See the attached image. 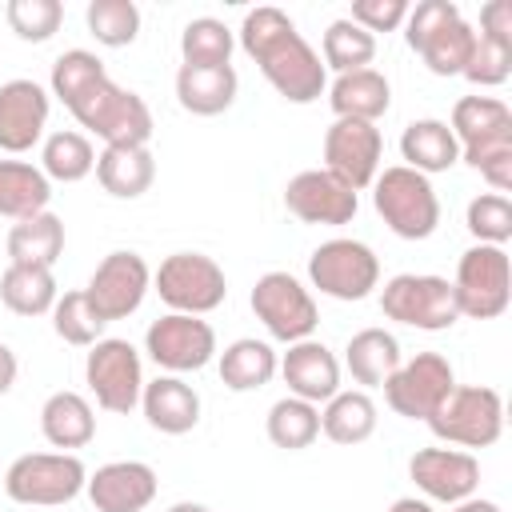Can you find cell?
Listing matches in <instances>:
<instances>
[{"mask_svg": "<svg viewBox=\"0 0 512 512\" xmlns=\"http://www.w3.org/2000/svg\"><path fill=\"white\" fill-rule=\"evenodd\" d=\"M240 48L256 60V68L264 72V80L288 100V104H312L328 92V68L320 60V52L296 32L292 16L260 4L244 16L240 32H236Z\"/></svg>", "mask_w": 512, "mask_h": 512, "instance_id": "obj_1", "label": "cell"}, {"mask_svg": "<svg viewBox=\"0 0 512 512\" xmlns=\"http://www.w3.org/2000/svg\"><path fill=\"white\" fill-rule=\"evenodd\" d=\"M460 160L472 164L500 196L512 188V112L496 96H460L448 120Z\"/></svg>", "mask_w": 512, "mask_h": 512, "instance_id": "obj_2", "label": "cell"}, {"mask_svg": "<svg viewBox=\"0 0 512 512\" xmlns=\"http://www.w3.org/2000/svg\"><path fill=\"white\" fill-rule=\"evenodd\" d=\"M68 112L76 116L80 128L100 136L104 148H120V144L148 148V140H152V108L144 104V96L112 84L108 76L100 84H92Z\"/></svg>", "mask_w": 512, "mask_h": 512, "instance_id": "obj_3", "label": "cell"}, {"mask_svg": "<svg viewBox=\"0 0 512 512\" xmlns=\"http://www.w3.org/2000/svg\"><path fill=\"white\" fill-rule=\"evenodd\" d=\"M424 424L448 448H492L504 432V400L488 384H456Z\"/></svg>", "mask_w": 512, "mask_h": 512, "instance_id": "obj_4", "label": "cell"}, {"mask_svg": "<svg viewBox=\"0 0 512 512\" xmlns=\"http://www.w3.org/2000/svg\"><path fill=\"white\" fill-rule=\"evenodd\" d=\"M372 204L400 240H428L440 228V196L428 176L392 164L372 180Z\"/></svg>", "mask_w": 512, "mask_h": 512, "instance_id": "obj_5", "label": "cell"}, {"mask_svg": "<svg viewBox=\"0 0 512 512\" xmlns=\"http://www.w3.org/2000/svg\"><path fill=\"white\" fill-rule=\"evenodd\" d=\"M88 484V468L76 452H28L16 456L4 472V492L28 508L72 504Z\"/></svg>", "mask_w": 512, "mask_h": 512, "instance_id": "obj_6", "label": "cell"}, {"mask_svg": "<svg viewBox=\"0 0 512 512\" xmlns=\"http://www.w3.org/2000/svg\"><path fill=\"white\" fill-rule=\"evenodd\" d=\"M152 288L156 296L168 304V312H184V316H208L224 304L228 296V276L224 268L204 256V252H172L160 260V268L152 272Z\"/></svg>", "mask_w": 512, "mask_h": 512, "instance_id": "obj_7", "label": "cell"}, {"mask_svg": "<svg viewBox=\"0 0 512 512\" xmlns=\"http://www.w3.org/2000/svg\"><path fill=\"white\" fill-rule=\"evenodd\" d=\"M456 312L468 320H496L504 316L512 300V260L496 244H472L456 260V280H452Z\"/></svg>", "mask_w": 512, "mask_h": 512, "instance_id": "obj_8", "label": "cell"}, {"mask_svg": "<svg viewBox=\"0 0 512 512\" xmlns=\"http://www.w3.org/2000/svg\"><path fill=\"white\" fill-rule=\"evenodd\" d=\"M380 312L404 328L420 332H448L460 312L452 296V280L432 276V272H400L384 284L380 292Z\"/></svg>", "mask_w": 512, "mask_h": 512, "instance_id": "obj_9", "label": "cell"}, {"mask_svg": "<svg viewBox=\"0 0 512 512\" xmlns=\"http://www.w3.org/2000/svg\"><path fill=\"white\" fill-rule=\"evenodd\" d=\"M308 280L332 300H364L380 288V256L352 236H332L308 256Z\"/></svg>", "mask_w": 512, "mask_h": 512, "instance_id": "obj_10", "label": "cell"}, {"mask_svg": "<svg viewBox=\"0 0 512 512\" xmlns=\"http://www.w3.org/2000/svg\"><path fill=\"white\" fill-rule=\"evenodd\" d=\"M248 304H252L256 320L268 328V336L280 340V344L308 340L320 324V308H316L312 292L292 272H264L256 280Z\"/></svg>", "mask_w": 512, "mask_h": 512, "instance_id": "obj_11", "label": "cell"}, {"mask_svg": "<svg viewBox=\"0 0 512 512\" xmlns=\"http://www.w3.org/2000/svg\"><path fill=\"white\" fill-rule=\"evenodd\" d=\"M84 380H88V388L104 412L128 416L132 408H140L144 364H140V352L120 336H104L88 348Z\"/></svg>", "mask_w": 512, "mask_h": 512, "instance_id": "obj_12", "label": "cell"}, {"mask_svg": "<svg viewBox=\"0 0 512 512\" xmlns=\"http://www.w3.org/2000/svg\"><path fill=\"white\" fill-rule=\"evenodd\" d=\"M144 352L156 368L168 376L200 372L216 356V332L204 316H184V312H164L160 320L148 324L144 332Z\"/></svg>", "mask_w": 512, "mask_h": 512, "instance_id": "obj_13", "label": "cell"}, {"mask_svg": "<svg viewBox=\"0 0 512 512\" xmlns=\"http://www.w3.org/2000/svg\"><path fill=\"white\" fill-rule=\"evenodd\" d=\"M148 288H152V268H148V260H144L140 252L120 248V252H108V256L96 264V272H92L88 284H84V296H88V304L96 308V316H100L104 324H112V320H128V316L144 304Z\"/></svg>", "mask_w": 512, "mask_h": 512, "instance_id": "obj_14", "label": "cell"}, {"mask_svg": "<svg viewBox=\"0 0 512 512\" xmlns=\"http://www.w3.org/2000/svg\"><path fill=\"white\" fill-rule=\"evenodd\" d=\"M456 388V372L448 356L440 352H416L412 360H400V368L384 384V400L404 420H428L444 396Z\"/></svg>", "mask_w": 512, "mask_h": 512, "instance_id": "obj_15", "label": "cell"}, {"mask_svg": "<svg viewBox=\"0 0 512 512\" xmlns=\"http://www.w3.org/2000/svg\"><path fill=\"white\" fill-rule=\"evenodd\" d=\"M380 156H384V136L376 124L332 120V128L324 132V172H332L352 192L372 188V180L380 176Z\"/></svg>", "mask_w": 512, "mask_h": 512, "instance_id": "obj_16", "label": "cell"}, {"mask_svg": "<svg viewBox=\"0 0 512 512\" xmlns=\"http://www.w3.org/2000/svg\"><path fill=\"white\" fill-rule=\"evenodd\" d=\"M408 476L428 504H460L480 488V460L464 448H420L408 460Z\"/></svg>", "mask_w": 512, "mask_h": 512, "instance_id": "obj_17", "label": "cell"}, {"mask_svg": "<svg viewBox=\"0 0 512 512\" xmlns=\"http://www.w3.org/2000/svg\"><path fill=\"white\" fill-rule=\"evenodd\" d=\"M284 208L304 224H352L360 200L348 184H340L324 168H304L284 188Z\"/></svg>", "mask_w": 512, "mask_h": 512, "instance_id": "obj_18", "label": "cell"}, {"mask_svg": "<svg viewBox=\"0 0 512 512\" xmlns=\"http://www.w3.org/2000/svg\"><path fill=\"white\" fill-rule=\"evenodd\" d=\"M52 100L36 80H8L0 84V152L20 156L44 140Z\"/></svg>", "mask_w": 512, "mask_h": 512, "instance_id": "obj_19", "label": "cell"}, {"mask_svg": "<svg viewBox=\"0 0 512 512\" xmlns=\"http://www.w3.org/2000/svg\"><path fill=\"white\" fill-rule=\"evenodd\" d=\"M156 472L152 464L144 460H112V464H100L84 492L92 500L96 512H144L152 500H156Z\"/></svg>", "mask_w": 512, "mask_h": 512, "instance_id": "obj_20", "label": "cell"}, {"mask_svg": "<svg viewBox=\"0 0 512 512\" xmlns=\"http://www.w3.org/2000/svg\"><path fill=\"white\" fill-rule=\"evenodd\" d=\"M280 376L288 384V396H300L308 404H328L340 392V360L324 340H296L280 356Z\"/></svg>", "mask_w": 512, "mask_h": 512, "instance_id": "obj_21", "label": "cell"}, {"mask_svg": "<svg viewBox=\"0 0 512 512\" xmlns=\"http://www.w3.org/2000/svg\"><path fill=\"white\" fill-rule=\"evenodd\" d=\"M140 408H144V420L164 436H184L200 424V392L184 376L164 372L156 380H144Z\"/></svg>", "mask_w": 512, "mask_h": 512, "instance_id": "obj_22", "label": "cell"}, {"mask_svg": "<svg viewBox=\"0 0 512 512\" xmlns=\"http://www.w3.org/2000/svg\"><path fill=\"white\" fill-rule=\"evenodd\" d=\"M328 104L336 112V120H364L376 124L388 108H392V84L384 72L376 68H360V72H344L328 84Z\"/></svg>", "mask_w": 512, "mask_h": 512, "instance_id": "obj_23", "label": "cell"}, {"mask_svg": "<svg viewBox=\"0 0 512 512\" xmlns=\"http://www.w3.org/2000/svg\"><path fill=\"white\" fill-rule=\"evenodd\" d=\"M236 92H240V76H236L232 64H220V68L180 64V72H176V100L192 116H220V112H228Z\"/></svg>", "mask_w": 512, "mask_h": 512, "instance_id": "obj_24", "label": "cell"}, {"mask_svg": "<svg viewBox=\"0 0 512 512\" xmlns=\"http://www.w3.org/2000/svg\"><path fill=\"white\" fill-rule=\"evenodd\" d=\"M400 156H404V168H412L420 176H436V172H448L452 164H460V144H456L448 120L424 116V120L404 124Z\"/></svg>", "mask_w": 512, "mask_h": 512, "instance_id": "obj_25", "label": "cell"}, {"mask_svg": "<svg viewBox=\"0 0 512 512\" xmlns=\"http://www.w3.org/2000/svg\"><path fill=\"white\" fill-rule=\"evenodd\" d=\"M404 352H400V340L384 328H360L348 344H344V368L348 376L360 384V392L368 388H384L388 376L400 368Z\"/></svg>", "mask_w": 512, "mask_h": 512, "instance_id": "obj_26", "label": "cell"}, {"mask_svg": "<svg viewBox=\"0 0 512 512\" xmlns=\"http://www.w3.org/2000/svg\"><path fill=\"white\" fill-rule=\"evenodd\" d=\"M40 432L60 452L84 448L96 436V412L80 392H52L40 408Z\"/></svg>", "mask_w": 512, "mask_h": 512, "instance_id": "obj_27", "label": "cell"}, {"mask_svg": "<svg viewBox=\"0 0 512 512\" xmlns=\"http://www.w3.org/2000/svg\"><path fill=\"white\" fill-rule=\"evenodd\" d=\"M96 180H100V188H104L108 196H116V200H136V196H144V192L152 188V180H156V160H152L148 148H128V144H120V148H100V152H96Z\"/></svg>", "mask_w": 512, "mask_h": 512, "instance_id": "obj_28", "label": "cell"}, {"mask_svg": "<svg viewBox=\"0 0 512 512\" xmlns=\"http://www.w3.org/2000/svg\"><path fill=\"white\" fill-rule=\"evenodd\" d=\"M8 264H36V268H52L64 256V220L56 212H36L24 216L8 228Z\"/></svg>", "mask_w": 512, "mask_h": 512, "instance_id": "obj_29", "label": "cell"}, {"mask_svg": "<svg viewBox=\"0 0 512 512\" xmlns=\"http://www.w3.org/2000/svg\"><path fill=\"white\" fill-rule=\"evenodd\" d=\"M276 372H280V356L268 340L240 336L220 352V380L232 392H256V388L272 384Z\"/></svg>", "mask_w": 512, "mask_h": 512, "instance_id": "obj_30", "label": "cell"}, {"mask_svg": "<svg viewBox=\"0 0 512 512\" xmlns=\"http://www.w3.org/2000/svg\"><path fill=\"white\" fill-rule=\"evenodd\" d=\"M52 200V180L28 164V160H0V216L12 224L36 212H48Z\"/></svg>", "mask_w": 512, "mask_h": 512, "instance_id": "obj_31", "label": "cell"}, {"mask_svg": "<svg viewBox=\"0 0 512 512\" xmlns=\"http://www.w3.org/2000/svg\"><path fill=\"white\" fill-rule=\"evenodd\" d=\"M0 300L8 312L16 316H52L60 292H56V276L52 268H36V264H8L0 276Z\"/></svg>", "mask_w": 512, "mask_h": 512, "instance_id": "obj_32", "label": "cell"}, {"mask_svg": "<svg viewBox=\"0 0 512 512\" xmlns=\"http://www.w3.org/2000/svg\"><path fill=\"white\" fill-rule=\"evenodd\" d=\"M320 432L332 444H344V448L364 444L376 432V400L360 388H348V392L340 388L320 412Z\"/></svg>", "mask_w": 512, "mask_h": 512, "instance_id": "obj_33", "label": "cell"}, {"mask_svg": "<svg viewBox=\"0 0 512 512\" xmlns=\"http://www.w3.org/2000/svg\"><path fill=\"white\" fill-rule=\"evenodd\" d=\"M40 172L56 184H80L84 176L96 172V148L84 132H72V128H60L52 136H44V148H40Z\"/></svg>", "mask_w": 512, "mask_h": 512, "instance_id": "obj_34", "label": "cell"}, {"mask_svg": "<svg viewBox=\"0 0 512 512\" xmlns=\"http://www.w3.org/2000/svg\"><path fill=\"white\" fill-rule=\"evenodd\" d=\"M472 40H476V28H472L464 16H452V20H444L436 32H428L412 52L428 64L432 76H460L464 64H468Z\"/></svg>", "mask_w": 512, "mask_h": 512, "instance_id": "obj_35", "label": "cell"}, {"mask_svg": "<svg viewBox=\"0 0 512 512\" xmlns=\"http://www.w3.org/2000/svg\"><path fill=\"white\" fill-rule=\"evenodd\" d=\"M268 440L284 452H300V448H312L316 436H320V408L300 400V396H280L272 408H268Z\"/></svg>", "mask_w": 512, "mask_h": 512, "instance_id": "obj_36", "label": "cell"}, {"mask_svg": "<svg viewBox=\"0 0 512 512\" xmlns=\"http://www.w3.org/2000/svg\"><path fill=\"white\" fill-rule=\"evenodd\" d=\"M320 60L324 68H332L336 76L344 72H360V68H372L376 60V36H368L360 24H352L348 16L344 20H332L324 40H320Z\"/></svg>", "mask_w": 512, "mask_h": 512, "instance_id": "obj_37", "label": "cell"}, {"mask_svg": "<svg viewBox=\"0 0 512 512\" xmlns=\"http://www.w3.org/2000/svg\"><path fill=\"white\" fill-rule=\"evenodd\" d=\"M232 48H236V32L216 16H196L180 32V56L184 64H196V68L232 64Z\"/></svg>", "mask_w": 512, "mask_h": 512, "instance_id": "obj_38", "label": "cell"}, {"mask_svg": "<svg viewBox=\"0 0 512 512\" xmlns=\"http://www.w3.org/2000/svg\"><path fill=\"white\" fill-rule=\"evenodd\" d=\"M108 72H104V60L96 56V52H88V48H68V52H60L56 60H52V76H48V88H52V96L64 104V108H72L92 84H100Z\"/></svg>", "mask_w": 512, "mask_h": 512, "instance_id": "obj_39", "label": "cell"}, {"mask_svg": "<svg viewBox=\"0 0 512 512\" xmlns=\"http://www.w3.org/2000/svg\"><path fill=\"white\" fill-rule=\"evenodd\" d=\"M84 20L104 48H128L140 36V8L132 0H92L84 8Z\"/></svg>", "mask_w": 512, "mask_h": 512, "instance_id": "obj_40", "label": "cell"}, {"mask_svg": "<svg viewBox=\"0 0 512 512\" xmlns=\"http://www.w3.org/2000/svg\"><path fill=\"white\" fill-rule=\"evenodd\" d=\"M52 332L72 344V348H92L96 340H104V320L96 316V308L88 304L84 288L76 292H64L52 308Z\"/></svg>", "mask_w": 512, "mask_h": 512, "instance_id": "obj_41", "label": "cell"}, {"mask_svg": "<svg viewBox=\"0 0 512 512\" xmlns=\"http://www.w3.org/2000/svg\"><path fill=\"white\" fill-rule=\"evenodd\" d=\"M464 224H468V232L476 236V244H496V248H504V244L512 240V200L500 196V192H480V196L468 200Z\"/></svg>", "mask_w": 512, "mask_h": 512, "instance_id": "obj_42", "label": "cell"}, {"mask_svg": "<svg viewBox=\"0 0 512 512\" xmlns=\"http://www.w3.org/2000/svg\"><path fill=\"white\" fill-rule=\"evenodd\" d=\"M8 16V28L28 40V44H44L60 32V20H64V4L60 0H8L4 8Z\"/></svg>", "mask_w": 512, "mask_h": 512, "instance_id": "obj_43", "label": "cell"}, {"mask_svg": "<svg viewBox=\"0 0 512 512\" xmlns=\"http://www.w3.org/2000/svg\"><path fill=\"white\" fill-rule=\"evenodd\" d=\"M460 76L468 84H476V88H500L512 76V40H492V36L476 32L468 64H464Z\"/></svg>", "mask_w": 512, "mask_h": 512, "instance_id": "obj_44", "label": "cell"}, {"mask_svg": "<svg viewBox=\"0 0 512 512\" xmlns=\"http://www.w3.org/2000/svg\"><path fill=\"white\" fill-rule=\"evenodd\" d=\"M348 20L360 24L368 36L372 32H396L408 20V0H356Z\"/></svg>", "mask_w": 512, "mask_h": 512, "instance_id": "obj_45", "label": "cell"}, {"mask_svg": "<svg viewBox=\"0 0 512 512\" xmlns=\"http://www.w3.org/2000/svg\"><path fill=\"white\" fill-rule=\"evenodd\" d=\"M480 36L512 40V0H488L480 8Z\"/></svg>", "mask_w": 512, "mask_h": 512, "instance_id": "obj_46", "label": "cell"}, {"mask_svg": "<svg viewBox=\"0 0 512 512\" xmlns=\"http://www.w3.org/2000/svg\"><path fill=\"white\" fill-rule=\"evenodd\" d=\"M16 372H20V364H16V352L0 340V396L4 392H12V384H16Z\"/></svg>", "mask_w": 512, "mask_h": 512, "instance_id": "obj_47", "label": "cell"}, {"mask_svg": "<svg viewBox=\"0 0 512 512\" xmlns=\"http://www.w3.org/2000/svg\"><path fill=\"white\" fill-rule=\"evenodd\" d=\"M452 512H504L496 500H480V496H468L460 504H452Z\"/></svg>", "mask_w": 512, "mask_h": 512, "instance_id": "obj_48", "label": "cell"}, {"mask_svg": "<svg viewBox=\"0 0 512 512\" xmlns=\"http://www.w3.org/2000/svg\"><path fill=\"white\" fill-rule=\"evenodd\" d=\"M388 512H436L424 496H400V500H392V508Z\"/></svg>", "mask_w": 512, "mask_h": 512, "instance_id": "obj_49", "label": "cell"}, {"mask_svg": "<svg viewBox=\"0 0 512 512\" xmlns=\"http://www.w3.org/2000/svg\"><path fill=\"white\" fill-rule=\"evenodd\" d=\"M168 512H212V508H204V504H196V500H176Z\"/></svg>", "mask_w": 512, "mask_h": 512, "instance_id": "obj_50", "label": "cell"}]
</instances>
